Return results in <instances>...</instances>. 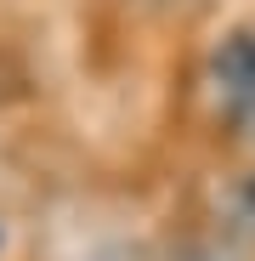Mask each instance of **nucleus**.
<instances>
[{"instance_id":"f257e3e1","label":"nucleus","mask_w":255,"mask_h":261,"mask_svg":"<svg viewBox=\"0 0 255 261\" xmlns=\"http://www.w3.org/2000/svg\"><path fill=\"white\" fill-rule=\"evenodd\" d=\"M210 91H216L221 114L249 119L255 114V29H233L216 57H210Z\"/></svg>"},{"instance_id":"f03ea898","label":"nucleus","mask_w":255,"mask_h":261,"mask_svg":"<svg viewBox=\"0 0 255 261\" xmlns=\"http://www.w3.org/2000/svg\"><path fill=\"white\" fill-rule=\"evenodd\" d=\"M0 244H6V233H0Z\"/></svg>"}]
</instances>
